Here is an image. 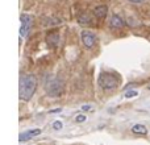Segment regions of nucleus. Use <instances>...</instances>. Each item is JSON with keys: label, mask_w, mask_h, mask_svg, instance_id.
Returning a JSON list of instances; mask_svg holds the SVG:
<instances>
[{"label": "nucleus", "mask_w": 150, "mask_h": 145, "mask_svg": "<svg viewBox=\"0 0 150 145\" xmlns=\"http://www.w3.org/2000/svg\"><path fill=\"white\" fill-rule=\"evenodd\" d=\"M111 28H115V29H120V28H122L124 26V20H122L120 16H117V15H113L111 17Z\"/></svg>", "instance_id": "nucleus-7"}, {"label": "nucleus", "mask_w": 150, "mask_h": 145, "mask_svg": "<svg viewBox=\"0 0 150 145\" xmlns=\"http://www.w3.org/2000/svg\"><path fill=\"white\" fill-rule=\"evenodd\" d=\"M40 133H41V129H30V131H26V132L21 133L20 136H18V141H28L30 140V139L36 137V136H38Z\"/></svg>", "instance_id": "nucleus-6"}, {"label": "nucleus", "mask_w": 150, "mask_h": 145, "mask_svg": "<svg viewBox=\"0 0 150 145\" xmlns=\"http://www.w3.org/2000/svg\"><path fill=\"white\" fill-rule=\"evenodd\" d=\"M129 1H132V3H142V1H145V0H129Z\"/></svg>", "instance_id": "nucleus-13"}, {"label": "nucleus", "mask_w": 150, "mask_h": 145, "mask_svg": "<svg viewBox=\"0 0 150 145\" xmlns=\"http://www.w3.org/2000/svg\"><path fill=\"white\" fill-rule=\"evenodd\" d=\"M45 90H46L47 95L50 96H58L63 90V82L59 78H52L46 82L45 85Z\"/></svg>", "instance_id": "nucleus-2"}, {"label": "nucleus", "mask_w": 150, "mask_h": 145, "mask_svg": "<svg viewBox=\"0 0 150 145\" xmlns=\"http://www.w3.org/2000/svg\"><path fill=\"white\" fill-rule=\"evenodd\" d=\"M62 127H63V124H62V122H61V120H55V122L53 123V128H54L55 131L62 129Z\"/></svg>", "instance_id": "nucleus-10"}, {"label": "nucleus", "mask_w": 150, "mask_h": 145, "mask_svg": "<svg viewBox=\"0 0 150 145\" xmlns=\"http://www.w3.org/2000/svg\"><path fill=\"white\" fill-rule=\"evenodd\" d=\"M21 20V28H20V36L25 37L28 34V32L30 31L32 24H33V17L30 15H26V13H23L20 17Z\"/></svg>", "instance_id": "nucleus-4"}, {"label": "nucleus", "mask_w": 150, "mask_h": 145, "mask_svg": "<svg viewBox=\"0 0 150 145\" xmlns=\"http://www.w3.org/2000/svg\"><path fill=\"white\" fill-rule=\"evenodd\" d=\"M90 108H91L90 106H83V107H82V109H83V111H86V109H90Z\"/></svg>", "instance_id": "nucleus-14"}, {"label": "nucleus", "mask_w": 150, "mask_h": 145, "mask_svg": "<svg viewBox=\"0 0 150 145\" xmlns=\"http://www.w3.org/2000/svg\"><path fill=\"white\" fill-rule=\"evenodd\" d=\"M107 7L105 5H99V7H96L95 9H93V15L96 16V17H104V16L107 15Z\"/></svg>", "instance_id": "nucleus-9"}, {"label": "nucleus", "mask_w": 150, "mask_h": 145, "mask_svg": "<svg viewBox=\"0 0 150 145\" xmlns=\"http://www.w3.org/2000/svg\"><path fill=\"white\" fill-rule=\"evenodd\" d=\"M86 119H87V117H86L84 115H78L76 119H75V120H76L78 123H82V122H86Z\"/></svg>", "instance_id": "nucleus-12"}, {"label": "nucleus", "mask_w": 150, "mask_h": 145, "mask_svg": "<svg viewBox=\"0 0 150 145\" xmlns=\"http://www.w3.org/2000/svg\"><path fill=\"white\" fill-rule=\"evenodd\" d=\"M138 95V91H134V90H129L125 92V98H133V96H137Z\"/></svg>", "instance_id": "nucleus-11"}, {"label": "nucleus", "mask_w": 150, "mask_h": 145, "mask_svg": "<svg viewBox=\"0 0 150 145\" xmlns=\"http://www.w3.org/2000/svg\"><path fill=\"white\" fill-rule=\"evenodd\" d=\"M117 78L113 74H109V72H103L99 78V85L103 90H113L117 87Z\"/></svg>", "instance_id": "nucleus-3"}, {"label": "nucleus", "mask_w": 150, "mask_h": 145, "mask_svg": "<svg viewBox=\"0 0 150 145\" xmlns=\"http://www.w3.org/2000/svg\"><path fill=\"white\" fill-rule=\"evenodd\" d=\"M132 132L136 133V135H146L148 133V128L142 124H136V125H133Z\"/></svg>", "instance_id": "nucleus-8"}, {"label": "nucleus", "mask_w": 150, "mask_h": 145, "mask_svg": "<svg viewBox=\"0 0 150 145\" xmlns=\"http://www.w3.org/2000/svg\"><path fill=\"white\" fill-rule=\"evenodd\" d=\"M37 88V78L33 74L21 75L18 83V98L21 100H30Z\"/></svg>", "instance_id": "nucleus-1"}, {"label": "nucleus", "mask_w": 150, "mask_h": 145, "mask_svg": "<svg viewBox=\"0 0 150 145\" xmlns=\"http://www.w3.org/2000/svg\"><path fill=\"white\" fill-rule=\"evenodd\" d=\"M80 38H82V42L84 44V46L87 48V49L93 48L96 44V37H95V34L91 33V32L83 31L82 33H80Z\"/></svg>", "instance_id": "nucleus-5"}]
</instances>
